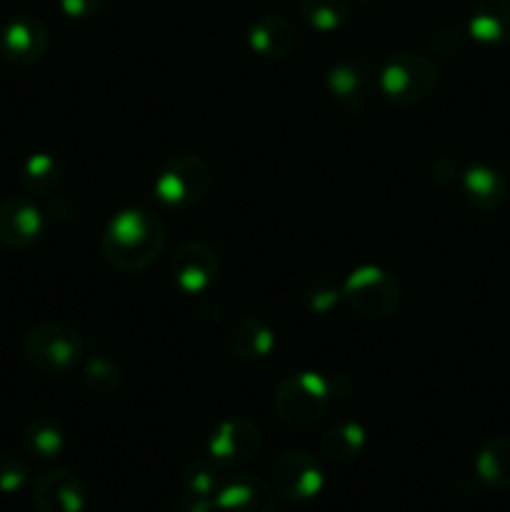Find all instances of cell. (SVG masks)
<instances>
[{
  "label": "cell",
  "mask_w": 510,
  "mask_h": 512,
  "mask_svg": "<svg viewBox=\"0 0 510 512\" xmlns=\"http://www.w3.org/2000/svg\"><path fill=\"white\" fill-rule=\"evenodd\" d=\"M220 273V260L210 245L185 243L175 250L170 260V275L178 290L185 295H203L215 285Z\"/></svg>",
  "instance_id": "11"
},
{
  "label": "cell",
  "mask_w": 510,
  "mask_h": 512,
  "mask_svg": "<svg viewBox=\"0 0 510 512\" xmlns=\"http://www.w3.org/2000/svg\"><path fill=\"white\" fill-rule=\"evenodd\" d=\"M460 45H463V38H460L458 30L453 28L438 30V33H433V38H430V50L443 55V58H450V55L458 53Z\"/></svg>",
  "instance_id": "29"
},
{
  "label": "cell",
  "mask_w": 510,
  "mask_h": 512,
  "mask_svg": "<svg viewBox=\"0 0 510 512\" xmlns=\"http://www.w3.org/2000/svg\"><path fill=\"white\" fill-rule=\"evenodd\" d=\"M365 445H368V433L360 423L353 420H340V423L330 425L320 438V453L330 460V463L348 465L363 455Z\"/></svg>",
  "instance_id": "18"
},
{
  "label": "cell",
  "mask_w": 510,
  "mask_h": 512,
  "mask_svg": "<svg viewBox=\"0 0 510 512\" xmlns=\"http://www.w3.org/2000/svg\"><path fill=\"white\" fill-rule=\"evenodd\" d=\"M213 508H215V500L198 498V495H190L180 490L178 498L173 500V510L170 512H210Z\"/></svg>",
  "instance_id": "31"
},
{
  "label": "cell",
  "mask_w": 510,
  "mask_h": 512,
  "mask_svg": "<svg viewBox=\"0 0 510 512\" xmlns=\"http://www.w3.org/2000/svg\"><path fill=\"white\" fill-rule=\"evenodd\" d=\"M430 173H433L435 183L448 185L453 180H458V163L453 158H438L433 163V168H430Z\"/></svg>",
  "instance_id": "32"
},
{
  "label": "cell",
  "mask_w": 510,
  "mask_h": 512,
  "mask_svg": "<svg viewBox=\"0 0 510 512\" xmlns=\"http://www.w3.org/2000/svg\"><path fill=\"white\" fill-rule=\"evenodd\" d=\"M83 383L90 395L110 398V395L118 393L120 385H123V368H120L115 360L100 355V358L88 360V365H85L83 370Z\"/></svg>",
  "instance_id": "25"
},
{
  "label": "cell",
  "mask_w": 510,
  "mask_h": 512,
  "mask_svg": "<svg viewBox=\"0 0 510 512\" xmlns=\"http://www.w3.org/2000/svg\"><path fill=\"white\" fill-rule=\"evenodd\" d=\"M325 88L343 113L360 115L368 108L373 90L378 88V78H373V70L363 60H340L330 65Z\"/></svg>",
  "instance_id": "9"
},
{
  "label": "cell",
  "mask_w": 510,
  "mask_h": 512,
  "mask_svg": "<svg viewBox=\"0 0 510 512\" xmlns=\"http://www.w3.org/2000/svg\"><path fill=\"white\" fill-rule=\"evenodd\" d=\"M343 303L358 318H388L400 305V283L378 265H360L340 288Z\"/></svg>",
  "instance_id": "5"
},
{
  "label": "cell",
  "mask_w": 510,
  "mask_h": 512,
  "mask_svg": "<svg viewBox=\"0 0 510 512\" xmlns=\"http://www.w3.org/2000/svg\"><path fill=\"white\" fill-rule=\"evenodd\" d=\"M75 215V205L70 198H63V195H55L50 198L48 208H45V220H53V223H68Z\"/></svg>",
  "instance_id": "30"
},
{
  "label": "cell",
  "mask_w": 510,
  "mask_h": 512,
  "mask_svg": "<svg viewBox=\"0 0 510 512\" xmlns=\"http://www.w3.org/2000/svg\"><path fill=\"white\" fill-rule=\"evenodd\" d=\"M350 3H353V0H350ZM355 3H360V5H368V3H375V0H355Z\"/></svg>",
  "instance_id": "33"
},
{
  "label": "cell",
  "mask_w": 510,
  "mask_h": 512,
  "mask_svg": "<svg viewBox=\"0 0 510 512\" xmlns=\"http://www.w3.org/2000/svg\"><path fill=\"white\" fill-rule=\"evenodd\" d=\"M30 480V468L23 458L13 453L0 455V493L13 495L28 485Z\"/></svg>",
  "instance_id": "27"
},
{
  "label": "cell",
  "mask_w": 510,
  "mask_h": 512,
  "mask_svg": "<svg viewBox=\"0 0 510 512\" xmlns=\"http://www.w3.org/2000/svg\"><path fill=\"white\" fill-rule=\"evenodd\" d=\"M270 485L285 503H308V500L318 498L325 485L323 463L310 450H288L273 463Z\"/></svg>",
  "instance_id": "7"
},
{
  "label": "cell",
  "mask_w": 510,
  "mask_h": 512,
  "mask_svg": "<svg viewBox=\"0 0 510 512\" xmlns=\"http://www.w3.org/2000/svg\"><path fill=\"white\" fill-rule=\"evenodd\" d=\"M470 38L500 48L510 43V0H478L468 20Z\"/></svg>",
  "instance_id": "17"
},
{
  "label": "cell",
  "mask_w": 510,
  "mask_h": 512,
  "mask_svg": "<svg viewBox=\"0 0 510 512\" xmlns=\"http://www.w3.org/2000/svg\"><path fill=\"white\" fill-rule=\"evenodd\" d=\"M298 35L293 23L278 13L260 15L248 28V45L255 55L265 60H283L293 53Z\"/></svg>",
  "instance_id": "16"
},
{
  "label": "cell",
  "mask_w": 510,
  "mask_h": 512,
  "mask_svg": "<svg viewBox=\"0 0 510 512\" xmlns=\"http://www.w3.org/2000/svg\"><path fill=\"white\" fill-rule=\"evenodd\" d=\"M60 180V163L48 153H33L20 168V183L33 195H50L58 190Z\"/></svg>",
  "instance_id": "23"
},
{
  "label": "cell",
  "mask_w": 510,
  "mask_h": 512,
  "mask_svg": "<svg viewBox=\"0 0 510 512\" xmlns=\"http://www.w3.org/2000/svg\"><path fill=\"white\" fill-rule=\"evenodd\" d=\"M475 473L480 483L493 490L510 488V438H493L480 448L475 458Z\"/></svg>",
  "instance_id": "21"
},
{
  "label": "cell",
  "mask_w": 510,
  "mask_h": 512,
  "mask_svg": "<svg viewBox=\"0 0 510 512\" xmlns=\"http://www.w3.org/2000/svg\"><path fill=\"white\" fill-rule=\"evenodd\" d=\"M438 85V68L418 50H400L390 55L378 73V90L388 103L413 108L425 103Z\"/></svg>",
  "instance_id": "2"
},
{
  "label": "cell",
  "mask_w": 510,
  "mask_h": 512,
  "mask_svg": "<svg viewBox=\"0 0 510 512\" xmlns=\"http://www.w3.org/2000/svg\"><path fill=\"white\" fill-rule=\"evenodd\" d=\"M23 448L38 460H55L65 448V430L50 415H35L23 428Z\"/></svg>",
  "instance_id": "20"
},
{
  "label": "cell",
  "mask_w": 510,
  "mask_h": 512,
  "mask_svg": "<svg viewBox=\"0 0 510 512\" xmlns=\"http://www.w3.org/2000/svg\"><path fill=\"white\" fill-rule=\"evenodd\" d=\"M340 300H343L340 290L333 288L330 283H323V280H310L303 288V293H300V303H303V308L313 315L330 313Z\"/></svg>",
  "instance_id": "26"
},
{
  "label": "cell",
  "mask_w": 510,
  "mask_h": 512,
  "mask_svg": "<svg viewBox=\"0 0 510 512\" xmlns=\"http://www.w3.org/2000/svg\"><path fill=\"white\" fill-rule=\"evenodd\" d=\"M300 18L318 33H333L345 28L353 18L350 0H300Z\"/></svg>",
  "instance_id": "22"
},
{
  "label": "cell",
  "mask_w": 510,
  "mask_h": 512,
  "mask_svg": "<svg viewBox=\"0 0 510 512\" xmlns=\"http://www.w3.org/2000/svg\"><path fill=\"white\" fill-rule=\"evenodd\" d=\"M45 213L30 198H8L0 203V243L10 250H25L43 235Z\"/></svg>",
  "instance_id": "14"
},
{
  "label": "cell",
  "mask_w": 510,
  "mask_h": 512,
  "mask_svg": "<svg viewBox=\"0 0 510 512\" xmlns=\"http://www.w3.org/2000/svg\"><path fill=\"white\" fill-rule=\"evenodd\" d=\"M218 470L220 468L210 458L190 460L183 468V473H180V490L190 495H198V498L215 500V493H218L220 483H223Z\"/></svg>",
  "instance_id": "24"
},
{
  "label": "cell",
  "mask_w": 510,
  "mask_h": 512,
  "mask_svg": "<svg viewBox=\"0 0 510 512\" xmlns=\"http://www.w3.org/2000/svg\"><path fill=\"white\" fill-rule=\"evenodd\" d=\"M58 8L70 20H90L103 10V0H58Z\"/></svg>",
  "instance_id": "28"
},
{
  "label": "cell",
  "mask_w": 510,
  "mask_h": 512,
  "mask_svg": "<svg viewBox=\"0 0 510 512\" xmlns=\"http://www.w3.org/2000/svg\"><path fill=\"white\" fill-rule=\"evenodd\" d=\"M165 225L145 208H125L105 225L100 250L115 270L140 273L160 258L165 248Z\"/></svg>",
  "instance_id": "1"
},
{
  "label": "cell",
  "mask_w": 510,
  "mask_h": 512,
  "mask_svg": "<svg viewBox=\"0 0 510 512\" xmlns=\"http://www.w3.org/2000/svg\"><path fill=\"white\" fill-rule=\"evenodd\" d=\"M83 335L68 323L45 320L25 338V358L45 375H65L83 360Z\"/></svg>",
  "instance_id": "4"
},
{
  "label": "cell",
  "mask_w": 510,
  "mask_h": 512,
  "mask_svg": "<svg viewBox=\"0 0 510 512\" xmlns=\"http://www.w3.org/2000/svg\"><path fill=\"white\" fill-rule=\"evenodd\" d=\"M210 185H213V173L208 163L198 155L180 153L160 168L153 188L160 203L168 208H190L208 195Z\"/></svg>",
  "instance_id": "6"
},
{
  "label": "cell",
  "mask_w": 510,
  "mask_h": 512,
  "mask_svg": "<svg viewBox=\"0 0 510 512\" xmlns=\"http://www.w3.org/2000/svg\"><path fill=\"white\" fill-rule=\"evenodd\" d=\"M460 190H463L465 203L473 205L475 210H498L500 205L508 200V178L500 173L493 165H470L463 175H460Z\"/></svg>",
  "instance_id": "15"
},
{
  "label": "cell",
  "mask_w": 510,
  "mask_h": 512,
  "mask_svg": "<svg viewBox=\"0 0 510 512\" xmlns=\"http://www.w3.org/2000/svg\"><path fill=\"white\" fill-rule=\"evenodd\" d=\"M260 450V428L245 418H228L215 425L208 440V458L218 468H238Z\"/></svg>",
  "instance_id": "8"
},
{
  "label": "cell",
  "mask_w": 510,
  "mask_h": 512,
  "mask_svg": "<svg viewBox=\"0 0 510 512\" xmlns=\"http://www.w3.org/2000/svg\"><path fill=\"white\" fill-rule=\"evenodd\" d=\"M275 348V333L258 318H243L230 330V350L238 360H265Z\"/></svg>",
  "instance_id": "19"
},
{
  "label": "cell",
  "mask_w": 510,
  "mask_h": 512,
  "mask_svg": "<svg viewBox=\"0 0 510 512\" xmlns=\"http://www.w3.org/2000/svg\"><path fill=\"white\" fill-rule=\"evenodd\" d=\"M218 512H275V490L253 473H235L215 493Z\"/></svg>",
  "instance_id": "13"
},
{
  "label": "cell",
  "mask_w": 510,
  "mask_h": 512,
  "mask_svg": "<svg viewBox=\"0 0 510 512\" xmlns=\"http://www.w3.org/2000/svg\"><path fill=\"white\" fill-rule=\"evenodd\" d=\"M330 398H333V390H330V380L325 375L300 370V373H290L288 378L280 380L273 405L285 425L308 428L315 420L323 418Z\"/></svg>",
  "instance_id": "3"
},
{
  "label": "cell",
  "mask_w": 510,
  "mask_h": 512,
  "mask_svg": "<svg viewBox=\"0 0 510 512\" xmlns=\"http://www.w3.org/2000/svg\"><path fill=\"white\" fill-rule=\"evenodd\" d=\"M48 43L50 35L45 23L30 13L15 15L0 30V55L18 68H28L43 60Z\"/></svg>",
  "instance_id": "10"
},
{
  "label": "cell",
  "mask_w": 510,
  "mask_h": 512,
  "mask_svg": "<svg viewBox=\"0 0 510 512\" xmlns=\"http://www.w3.org/2000/svg\"><path fill=\"white\" fill-rule=\"evenodd\" d=\"M35 512H85L88 490L70 468H50L33 485Z\"/></svg>",
  "instance_id": "12"
}]
</instances>
